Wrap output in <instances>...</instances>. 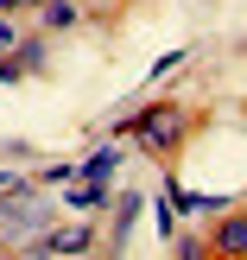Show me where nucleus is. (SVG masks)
<instances>
[{
    "mask_svg": "<svg viewBox=\"0 0 247 260\" xmlns=\"http://www.w3.org/2000/svg\"><path fill=\"white\" fill-rule=\"evenodd\" d=\"M95 203H101V184H76L70 190V210H95Z\"/></svg>",
    "mask_w": 247,
    "mask_h": 260,
    "instance_id": "7",
    "label": "nucleus"
},
{
    "mask_svg": "<svg viewBox=\"0 0 247 260\" xmlns=\"http://www.w3.org/2000/svg\"><path fill=\"white\" fill-rule=\"evenodd\" d=\"M0 7H32V0H0Z\"/></svg>",
    "mask_w": 247,
    "mask_h": 260,
    "instance_id": "10",
    "label": "nucleus"
},
{
    "mask_svg": "<svg viewBox=\"0 0 247 260\" xmlns=\"http://www.w3.org/2000/svg\"><path fill=\"white\" fill-rule=\"evenodd\" d=\"M114 172H121V152H114V146H101V152H95V159H89V165H83V178H89V184H108V178H114Z\"/></svg>",
    "mask_w": 247,
    "mask_h": 260,
    "instance_id": "5",
    "label": "nucleus"
},
{
    "mask_svg": "<svg viewBox=\"0 0 247 260\" xmlns=\"http://www.w3.org/2000/svg\"><path fill=\"white\" fill-rule=\"evenodd\" d=\"M216 254H247V216H228L222 235H216Z\"/></svg>",
    "mask_w": 247,
    "mask_h": 260,
    "instance_id": "4",
    "label": "nucleus"
},
{
    "mask_svg": "<svg viewBox=\"0 0 247 260\" xmlns=\"http://www.w3.org/2000/svg\"><path fill=\"white\" fill-rule=\"evenodd\" d=\"M45 25H51V32L76 25V7H70V0H45Z\"/></svg>",
    "mask_w": 247,
    "mask_h": 260,
    "instance_id": "6",
    "label": "nucleus"
},
{
    "mask_svg": "<svg viewBox=\"0 0 247 260\" xmlns=\"http://www.w3.org/2000/svg\"><path fill=\"white\" fill-rule=\"evenodd\" d=\"M0 190H13V172H0Z\"/></svg>",
    "mask_w": 247,
    "mask_h": 260,
    "instance_id": "9",
    "label": "nucleus"
},
{
    "mask_svg": "<svg viewBox=\"0 0 247 260\" xmlns=\"http://www.w3.org/2000/svg\"><path fill=\"white\" fill-rule=\"evenodd\" d=\"M0 51H7V45H0Z\"/></svg>",
    "mask_w": 247,
    "mask_h": 260,
    "instance_id": "11",
    "label": "nucleus"
},
{
    "mask_svg": "<svg viewBox=\"0 0 247 260\" xmlns=\"http://www.w3.org/2000/svg\"><path fill=\"white\" fill-rule=\"evenodd\" d=\"M127 134H139L152 152H165V146L178 140V114H171V108H146L139 121H127Z\"/></svg>",
    "mask_w": 247,
    "mask_h": 260,
    "instance_id": "2",
    "label": "nucleus"
},
{
    "mask_svg": "<svg viewBox=\"0 0 247 260\" xmlns=\"http://www.w3.org/2000/svg\"><path fill=\"white\" fill-rule=\"evenodd\" d=\"M45 203L32 197V190H7V203H0V254L7 248H19L25 235H38V229H45Z\"/></svg>",
    "mask_w": 247,
    "mask_h": 260,
    "instance_id": "1",
    "label": "nucleus"
},
{
    "mask_svg": "<svg viewBox=\"0 0 247 260\" xmlns=\"http://www.w3.org/2000/svg\"><path fill=\"white\" fill-rule=\"evenodd\" d=\"M178 254H184V260H203V254H209V248H203V241H197V235H178Z\"/></svg>",
    "mask_w": 247,
    "mask_h": 260,
    "instance_id": "8",
    "label": "nucleus"
},
{
    "mask_svg": "<svg viewBox=\"0 0 247 260\" xmlns=\"http://www.w3.org/2000/svg\"><path fill=\"white\" fill-rule=\"evenodd\" d=\"M89 241H95V235H89L83 222H70V229H51V235H38L32 248H38V254H83Z\"/></svg>",
    "mask_w": 247,
    "mask_h": 260,
    "instance_id": "3",
    "label": "nucleus"
}]
</instances>
